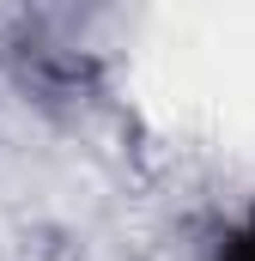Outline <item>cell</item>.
Returning <instances> with one entry per match:
<instances>
[{
	"mask_svg": "<svg viewBox=\"0 0 255 261\" xmlns=\"http://www.w3.org/2000/svg\"><path fill=\"white\" fill-rule=\"evenodd\" d=\"M219 261H255V213L225 237V249H219Z\"/></svg>",
	"mask_w": 255,
	"mask_h": 261,
	"instance_id": "obj_1",
	"label": "cell"
}]
</instances>
